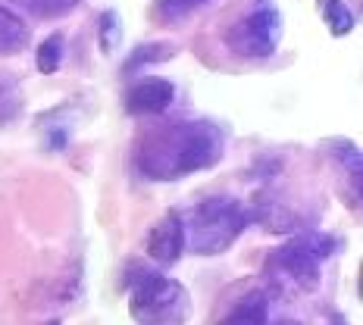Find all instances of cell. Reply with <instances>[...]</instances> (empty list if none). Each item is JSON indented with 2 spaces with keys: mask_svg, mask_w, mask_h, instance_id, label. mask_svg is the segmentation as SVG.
<instances>
[{
  "mask_svg": "<svg viewBox=\"0 0 363 325\" xmlns=\"http://www.w3.org/2000/svg\"><path fill=\"white\" fill-rule=\"evenodd\" d=\"M225 135L223 128L203 119L163 122L141 135L135 147V166L141 176L154 181H179L223 160Z\"/></svg>",
  "mask_w": 363,
  "mask_h": 325,
  "instance_id": "1",
  "label": "cell"
},
{
  "mask_svg": "<svg viewBox=\"0 0 363 325\" xmlns=\"http://www.w3.org/2000/svg\"><path fill=\"white\" fill-rule=\"evenodd\" d=\"M128 309L141 325H185L191 316L188 288L176 278H166L145 263H128Z\"/></svg>",
  "mask_w": 363,
  "mask_h": 325,
  "instance_id": "2",
  "label": "cell"
},
{
  "mask_svg": "<svg viewBox=\"0 0 363 325\" xmlns=\"http://www.w3.org/2000/svg\"><path fill=\"white\" fill-rule=\"evenodd\" d=\"M251 225L247 207L235 198H207L191 210L185 232V244L198 256H216L225 253L241 238V232Z\"/></svg>",
  "mask_w": 363,
  "mask_h": 325,
  "instance_id": "3",
  "label": "cell"
},
{
  "mask_svg": "<svg viewBox=\"0 0 363 325\" xmlns=\"http://www.w3.org/2000/svg\"><path fill=\"white\" fill-rule=\"evenodd\" d=\"M338 251V238L326 232H304L291 238L269 256V272L279 278H289L294 288L316 291L320 285V263Z\"/></svg>",
  "mask_w": 363,
  "mask_h": 325,
  "instance_id": "4",
  "label": "cell"
},
{
  "mask_svg": "<svg viewBox=\"0 0 363 325\" xmlns=\"http://www.w3.org/2000/svg\"><path fill=\"white\" fill-rule=\"evenodd\" d=\"M225 41H229V47L238 57H247V59L272 57L279 41H282V13L272 10V6H260V10L247 13L245 19H238L229 28Z\"/></svg>",
  "mask_w": 363,
  "mask_h": 325,
  "instance_id": "5",
  "label": "cell"
},
{
  "mask_svg": "<svg viewBox=\"0 0 363 325\" xmlns=\"http://www.w3.org/2000/svg\"><path fill=\"white\" fill-rule=\"evenodd\" d=\"M176 101V85L160 75L138 79L125 91V113L128 116H160Z\"/></svg>",
  "mask_w": 363,
  "mask_h": 325,
  "instance_id": "6",
  "label": "cell"
},
{
  "mask_svg": "<svg viewBox=\"0 0 363 325\" xmlns=\"http://www.w3.org/2000/svg\"><path fill=\"white\" fill-rule=\"evenodd\" d=\"M147 256L157 266H172L179 256L185 253V222H182L179 210H169L154 229L147 232Z\"/></svg>",
  "mask_w": 363,
  "mask_h": 325,
  "instance_id": "7",
  "label": "cell"
},
{
  "mask_svg": "<svg viewBox=\"0 0 363 325\" xmlns=\"http://www.w3.org/2000/svg\"><path fill=\"white\" fill-rule=\"evenodd\" d=\"M219 325H269V297L267 291H247L232 304Z\"/></svg>",
  "mask_w": 363,
  "mask_h": 325,
  "instance_id": "8",
  "label": "cell"
},
{
  "mask_svg": "<svg viewBox=\"0 0 363 325\" xmlns=\"http://www.w3.org/2000/svg\"><path fill=\"white\" fill-rule=\"evenodd\" d=\"M28 22L19 16L16 10H10L6 4H0V57H16L28 47Z\"/></svg>",
  "mask_w": 363,
  "mask_h": 325,
  "instance_id": "9",
  "label": "cell"
},
{
  "mask_svg": "<svg viewBox=\"0 0 363 325\" xmlns=\"http://www.w3.org/2000/svg\"><path fill=\"white\" fill-rule=\"evenodd\" d=\"M179 54L176 44L169 41H154V44H138V47H132V54H128L125 72H138V69H147V66H157V63H169L172 57Z\"/></svg>",
  "mask_w": 363,
  "mask_h": 325,
  "instance_id": "10",
  "label": "cell"
},
{
  "mask_svg": "<svg viewBox=\"0 0 363 325\" xmlns=\"http://www.w3.org/2000/svg\"><path fill=\"white\" fill-rule=\"evenodd\" d=\"M316 10H320V16L326 22L332 38L351 35L354 25H357V16H354V10L345 4V0H316Z\"/></svg>",
  "mask_w": 363,
  "mask_h": 325,
  "instance_id": "11",
  "label": "cell"
},
{
  "mask_svg": "<svg viewBox=\"0 0 363 325\" xmlns=\"http://www.w3.org/2000/svg\"><path fill=\"white\" fill-rule=\"evenodd\" d=\"M329 154L335 156L338 163H342V169L347 172V178H351L354 185V203H360V178H363V160H360V147L354 144V141H329Z\"/></svg>",
  "mask_w": 363,
  "mask_h": 325,
  "instance_id": "12",
  "label": "cell"
},
{
  "mask_svg": "<svg viewBox=\"0 0 363 325\" xmlns=\"http://www.w3.org/2000/svg\"><path fill=\"white\" fill-rule=\"evenodd\" d=\"M247 213H251V219H257V222H263L267 232H276V235H289V232H294L301 225L298 216H294L289 207H279V203H257Z\"/></svg>",
  "mask_w": 363,
  "mask_h": 325,
  "instance_id": "13",
  "label": "cell"
},
{
  "mask_svg": "<svg viewBox=\"0 0 363 325\" xmlns=\"http://www.w3.org/2000/svg\"><path fill=\"white\" fill-rule=\"evenodd\" d=\"M63 54H66V38L54 32V35H48L41 41V47L35 50V66H38V72L41 75H54L60 69V63H63Z\"/></svg>",
  "mask_w": 363,
  "mask_h": 325,
  "instance_id": "14",
  "label": "cell"
},
{
  "mask_svg": "<svg viewBox=\"0 0 363 325\" xmlns=\"http://www.w3.org/2000/svg\"><path fill=\"white\" fill-rule=\"evenodd\" d=\"M82 0H13V6H19L22 13L35 19H57V16H66L69 10H75Z\"/></svg>",
  "mask_w": 363,
  "mask_h": 325,
  "instance_id": "15",
  "label": "cell"
},
{
  "mask_svg": "<svg viewBox=\"0 0 363 325\" xmlns=\"http://www.w3.org/2000/svg\"><path fill=\"white\" fill-rule=\"evenodd\" d=\"M123 41V22H119L116 10L101 13V22H97V44H101L104 54H113Z\"/></svg>",
  "mask_w": 363,
  "mask_h": 325,
  "instance_id": "16",
  "label": "cell"
},
{
  "mask_svg": "<svg viewBox=\"0 0 363 325\" xmlns=\"http://www.w3.org/2000/svg\"><path fill=\"white\" fill-rule=\"evenodd\" d=\"M22 113V94L13 81L0 79V128H6Z\"/></svg>",
  "mask_w": 363,
  "mask_h": 325,
  "instance_id": "17",
  "label": "cell"
},
{
  "mask_svg": "<svg viewBox=\"0 0 363 325\" xmlns=\"http://www.w3.org/2000/svg\"><path fill=\"white\" fill-rule=\"evenodd\" d=\"M210 0H157V13L166 22H182L185 16H191L194 10L207 6Z\"/></svg>",
  "mask_w": 363,
  "mask_h": 325,
  "instance_id": "18",
  "label": "cell"
},
{
  "mask_svg": "<svg viewBox=\"0 0 363 325\" xmlns=\"http://www.w3.org/2000/svg\"><path fill=\"white\" fill-rule=\"evenodd\" d=\"M332 325H345V319H342V316L335 313V316H332Z\"/></svg>",
  "mask_w": 363,
  "mask_h": 325,
  "instance_id": "19",
  "label": "cell"
},
{
  "mask_svg": "<svg viewBox=\"0 0 363 325\" xmlns=\"http://www.w3.org/2000/svg\"><path fill=\"white\" fill-rule=\"evenodd\" d=\"M276 325H301V322H294V319H282V322H276Z\"/></svg>",
  "mask_w": 363,
  "mask_h": 325,
  "instance_id": "20",
  "label": "cell"
}]
</instances>
